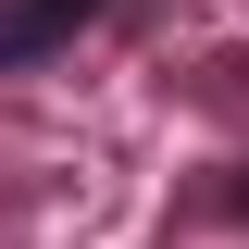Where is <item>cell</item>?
<instances>
[{
	"instance_id": "cell-1",
	"label": "cell",
	"mask_w": 249,
	"mask_h": 249,
	"mask_svg": "<svg viewBox=\"0 0 249 249\" xmlns=\"http://www.w3.org/2000/svg\"><path fill=\"white\" fill-rule=\"evenodd\" d=\"M88 13H112V0H0V75H25L37 50H62Z\"/></svg>"
}]
</instances>
